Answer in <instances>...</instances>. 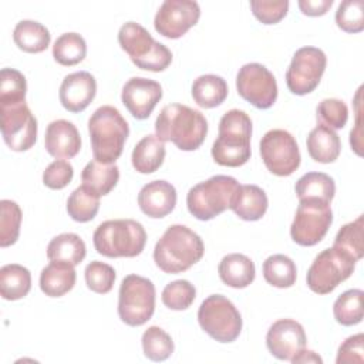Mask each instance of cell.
I'll list each match as a JSON object with an SVG mask.
<instances>
[{"instance_id": "obj_4", "label": "cell", "mask_w": 364, "mask_h": 364, "mask_svg": "<svg viewBox=\"0 0 364 364\" xmlns=\"http://www.w3.org/2000/svg\"><path fill=\"white\" fill-rule=\"evenodd\" d=\"M92 156L101 164H115L129 135V125L112 105L97 108L88 119Z\"/></svg>"}, {"instance_id": "obj_9", "label": "cell", "mask_w": 364, "mask_h": 364, "mask_svg": "<svg viewBox=\"0 0 364 364\" xmlns=\"http://www.w3.org/2000/svg\"><path fill=\"white\" fill-rule=\"evenodd\" d=\"M198 321L202 330L219 343H232L242 331L239 310L222 294H212L200 303Z\"/></svg>"}, {"instance_id": "obj_33", "label": "cell", "mask_w": 364, "mask_h": 364, "mask_svg": "<svg viewBox=\"0 0 364 364\" xmlns=\"http://www.w3.org/2000/svg\"><path fill=\"white\" fill-rule=\"evenodd\" d=\"M263 277L274 287L287 289L296 283L297 269L289 256L277 253L263 262Z\"/></svg>"}, {"instance_id": "obj_12", "label": "cell", "mask_w": 364, "mask_h": 364, "mask_svg": "<svg viewBox=\"0 0 364 364\" xmlns=\"http://www.w3.org/2000/svg\"><path fill=\"white\" fill-rule=\"evenodd\" d=\"M1 135L6 145L16 152L30 149L37 139V119L26 101L1 102Z\"/></svg>"}, {"instance_id": "obj_45", "label": "cell", "mask_w": 364, "mask_h": 364, "mask_svg": "<svg viewBox=\"0 0 364 364\" xmlns=\"http://www.w3.org/2000/svg\"><path fill=\"white\" fill-rule=\"evenodd\" d=\"M250 9L253 16L263 24H276L289 10L287 0H276V1H264V0H252Z\"/></svg>"}, {"instance_id": "obj_37", "label": "cell", "mask_w": 364, "mask_h": 364, "mask_svg": "<svg viewBox=\"0 0 364 364\" xmlns=\"http://www.w3.org/2000/svg\"><path fill=\"white\" fill-rule=\"evenodd\" d=\"M363 215H360L355 220L346 223L336 235L334 245L337 250L346 253L353 260L358 262L363 257Z\"/></svg>"}, {"instance_id": "obj_40", "label": "cell", "mask_w": 364, "mask_h": 364, "mask_svg": "<svg viewBox=\"0 0 364 364\" xmlns=\"http://www.w3.org/2000/svg\"><path fill=\"white\" fill-rule=\"evenodd\" d=\"M196 297L195 286L188 280H173L168 283L162 290V303L171 310H186L191 307Z\"/></svg>"}, {"instance_id": "obj_6", "label": "cell", "mask_w": 364, "mask_h": 364, "mask_svg": "<svg viewBox=\"0 0 364 364\" xmlns=\"http://www.w3.org/2000/svg\"><path fill=\"white\" fill-rule=\"evenodd\" d=\"M118 43L131 61L141 70L159 73L172 63L171 50L154 40L149 31L139 23L128 21L118 31Z\"/></svg>"}, {"instance_id": "obj_26", "label": "cell", "mask_w": 364, "mask_h": 364, "mask_svg": "<svg viewBox=\"0 0 364 364\" xmlns=\"http://www.w3.org/2000/svg\"><path fill=\"white\" fill-rule=\"evenodd\" d=\"M165 154V142L156 135L148 134L132 149V166L139 173H152L164 164Z\"/></svg>"}, {"instance_id": "obj_43", "label": "cell", "mask_w": 364, "mask_h": 364, "mask_svg": "<svg viewBox=\"0 0 364 364\" xmlns=\"http://www.w3.org/2000/svg\"><path fill=\"white\" fill-rule=\"evenodd\" d=\"M364 3L361 0H344L336 11V23L338 28L354 34L364 28Z\"/></svg>"}, {"instance_id": "obj_8", "label": "cell", "mask_w": 364, "mask_h": 364, "mask_svg": "<svg viewBox=\"0 0 364 364\" xmlns=\"http://www.w3.org/2000/svg\"><path fill=\"white\" fill-rule=\"evenodd\" d=\"M155 311V286L138 274H128L122 279L118 293V316L131 326L145 324Z\"/></svg>"}, {"instance_id": "obj_18", "label": "cell", "mask_w": 364, "mask_h": 364, "mask_svg": "<svg viewBox=\"0 0 364 364\" xmlns=\"http://www.w3.org/2000/svg\"><path fill=\"white\" fill-rule=\"evenodd\" d=\"M306 333L303 326L293 318L274 321L266 334V346L272 355L290 361L300 350L306 348Z\"/></svg>"}, {"instance_id": "obj_2", "label": "cell", "mask_w": 364, "mask_h": 364, "mask_svg": "<svg viewBox=\"0 0 364 364\" xmlns=\"http://www.w3.org/2000/svg\"><path fill=\"white\" fill-rule=\"evenodd\" d=\"M205 245L198 233L183 225H171L154 249L155 264L168 274L182 273L198 263Z\"/></svg>"}, {"instance_id": "obj_49", "label": "cell", "mask_w": 364, "mask_h": 364, "mask_svg": "<svg viewBox=\"0 0 364 364\" xmlns=\"http://www.w3.org/2000/svg\"><path fill=\"white\" fill-rule=\"evenodd\" d=\"M297 4L304 16L318 17L328 11L333 6V0H299Z\"/></svg>"}, {"instance_id": "obj_44", "label": "cell", "mask_w": 364, "mask_h": 364, "mask_svg": "<svg viewBox=\"0 0 364 364\" xmlns=\"http://www.w3.org/2000/svg\"><path fill=\"white\" fill-rule=\"evenodd\" d=\"M317 121L331 129H341L348 119V108L344 101L337 98H324L316 108Z\"/></svg>"}, {"instance_id": "obj_17", "label": "cell", "mask_w": 364, "mask_h": 364, "mask_svg": "<svg viewBox=\"0 0 364 364\" xmlns=\"http://www.w3.org/2000/svg\"><path fill=\"white\" fill-rule=\"evenodd\" d=\"M161 98V84L144 77L129 78L121 91V101L135 119H146Z\"/></svg>"}, {"instance_id": "obj_19", "label": "cell", "mask_w": 364, "mask_h": 364, "mask_svg": "<svg viewBox=\"0 0 364 364\" xmlns=\"http://www.w3.org/2000/svg\"><path fill=\"white\" fill-rule=\"evenodd\" d=\"M97 94V81L88 71H77L64 77L60 85V102L70 112L84 111Z\"/></svg>"}, {"instance_id": "obj_29", "label": "cell", "mask_w": 364, "mask_h": 364, "mask_svg": "<svg viewBox=\"0 0 364 364\" xmlns=\"http://www.w3.org/2000/svg\"><path fill=\"white\" fill-rule=\"evenodd\" d=\"M119 179V169L115 164H101L90 161L81 173L82 185L95 192L98 196L108 195Z\"/></svg>"}, {"instance_id": "obj_27", "label": "cell", "mask_w": 364, "mask_h": 364, "mask_svg": "<svg viewBox=\"0 0 364 364\" xmlns=\"http://www.w3.org/2000/svg\"><path fill=\"white\" fill-rule=\"evenodd\" d=\"M13 40L16 46L31 54L43 53L51 41V34L46 26L34 20H21L13 30Z\"/></svg>"}, {"instance_id": "obj_36", "label": "cell", "mask_w": 364, "mask_h": 364, "mask_svg": "<svg viewBox=\"0 0 364 364\" xmlns=\"http://www.w3.org/2000/svg\"><path fill=\"white\" fill-rule=\"evenodd\" d=\"M363 290L350 289L340 294L333 304V314L341 326H355L363 320Z\"/></svg>"}, {"instance_id": "obj_11", "label": "cell", "mask_w": 364, "mask_h": 364, "mask_svg": "<svg viewBox=\"0 0 364 364\" xmlns=\"http://www.w3.org/2000/svg\"><path fill=\"white\" fill-rule=\"evenodd\" d=\"M331 222L330 203L317 199H301L290 226V236L300 246H314L326 236Z\"/></svg>"}, {"instance_id": "obj_35", "label": "cell", "mask_w": 364, "mask_h": 364, "mask_svg": "<svg viewBox=\"0 0 364 364\" xmlns=\"http://www.w3.org/2000/svg\"><path fill=\"white\" fill-rule=\"evenodd\" d=\"M85 54L87 43L78 33H64L54 41L53 57L61 65H75L85 58Z\"/></svg>"}, {"instance_id": "obj_15", "label": "cell", "mask_w": 364, "mask_h": 364, "mask_svg": "<svg viewBox=\"0 0 364 364\" xmlns=\"http://www.w3.org/2000/svg\"><path fill=\"white\" fill-rule=\"evenodd\" d=\"M236 90L243 100L259 109L270 108L277 98L274 75L259 63H249L239 68Z\"/></svg>"}, {"instance_id": "obj_47", "label": "cell", "mask_w": 364, "mask_h": 364, "mask_svg": "<svg viewBox=\"0 0 364 364\" xmlns=\"http://www.w3.org/2000/svg\"><path fill=\"white\" fill-rule=\"evenodd\" d=\"M364 361V334L358 333L346 338L337 351V364H351Z\"/></svg>"}, {"instance_id": "obj_21", "label": "cell", "mask_w": 364, "mask_h": 364, "mask_svg": "<svg viewBox=\"0 0 364 364\" xmlns=\"http://www.w3.org/2000/svg\"><path fill=\"white\" fill-rule=\"evenodd\" d=\"M44 146L54 158H73L81 149V136L73 122L67 119H55L47 125Z\"/></svg>"}, {"instance_id": "obj_22", "label": "cell", "mask_w": 364, "mask_h": 364, "mask_svg": "<svg viewBox=\"0 0 364 364\" xmlns=\"http://www.w3.org/2000/svg\"><path fill=\"white\" fill-rule=\"evenodd\" d=\"M269 206L266 192L257 185H239L230 209L243 220L255 222L264 216Z\"/></svg>"}, {"instance_id": "obj_3", "label": "cell", "mask_w": 364, "mask_h": 364, "mask_svg": "<svg viewBox=\"0 0 364 364\" xmlns=\"http://www.w3.org/2000/svg\"><path fill=\"white\" fill-rule=\"evenodd\" d=\"M252 119L242 109L225 112L219 121L218 138L212 145V158L218 165L237 168L250 159Z\"/></svg>"}, {"instance_id": "obj_31", "label": "cell", "mask_w": 364, "mask_h": 364, "mask_svg": "<svg viewBox=\"0 0 364 364\" xmlns=\"http://www.w3.org/2000/svg\"><path fill=\"white\" fill-rule=\"evenodd\" d=\"M31 289V274L27 267L10 263L0 269V294L4 300H20Z\"/></svg>"}, {"instance_id": "obj_46", "label": "cell", "mask_w": 364, "mask_h": 364, "mask_svg": "<svg viewBox=\"0 0 364 364\" xmlns=\"http://www.w3.org/2000/svg\"><path fill=\"white\" fill-rule=\"evenodd\" d=\"M73 176V165L65 159H55L43 172V183L50 189H63L71 182Z\"/></svg>"}, {"instance_id": "obj_7", "label": "cell", "mask_w": 364, "mask_h": 364, "mask_svg": "<svg viewBox=\"0 0 364 364\" xmlns=\"http://www.w3.org/2000/svg\"><path fill=\"white\" fill-rule=\"evenodd\" d=\"M233 176L215 175L196 183L188 191L186 206L192 216L199 220H210L230 209V203L239 188Z\"/></svg>"}, {"instance_id": "obj_42", "label": "cell", "mask_w": 364, "mask_h": 364, "mask_svg": "<svg viewBox=\"0 0 364 364\" xmlns=\"http://www.w3.org/2000/svg\"><path fill=\"white\" fill-rule=\"evenodd\" d=\"M84 276L87 287L98 294L109 293L114 287V282L117 277L112 266L98 260H92L91 263L87 264Z\"/></svg>"}, {"instance_id": "obj_14", "label": "cell", "mask_w": 364, "mask_h": 364, "mask_svg": "<svg viewBox=\"0 0 364 364\" xmlns=\"http://www.w3.org/2000/svg\"><path fill=\"white\" fill-rule=\"evenodd\" d=\"M260 155L264 166L277 176L291 175L301 162L299 145L286 129H270L260 141Z\"/></svg>"}, {"instance_id": "obj_48", "label": "cell", "mask_w": 364, "mask_h": 364, "mask_svg": "<svg viewBox=\"0 0 364 364\" xmlns=\"http://www.w3.org/2000/svg\"><path fill=\"white\" fill-rule=\"evenodd\" d=\"M361 91L363 87H360L357 90L355 98H354V105H355V127L354 129H351L350 132V144H351V149H354V152L361 156Z\"/></svg>"}, {"instance_id": "obj_32", "label": "cell", "mask_w": 364, "mask_h": 364, "mask_svg": "<svg viewBox=\"0 0 364 364\" xmlns=\"http://www.w3.org/2000/svg\"><path fill=\"white\" fill-rule=\"evenodd\" d=\"M299 200L317 199L330 203L336 193L334 179L324 172H307L300 176L294 186Z\"/></svg>"}, {"instance_id": "obj_34", "label": "cell", "mask_w": 364, "mask_h": 364, "mask_svg": "<svg viewBox=\"0 0 364 364\" xmlns=\"http://www.w3.org/2000/svg\"><path fill=\"white\" fill-rule=\"evenodd\" d=\"M100 209V196L81 185L75 188L67 199V212L68 216L80 223L92 220Z\"/></svg>"}, {"instance_id": "obj_16", "label": "cell", "mask_w": 364, "mask_h": 364, "mask_svg": "<svg viewBox=\"0 0 364 364\" xmlns=\"http://www.w3.org/2000/svg\"><path fill=\"white\" fill-rule=\"evenodd\" d=\"M200 17V7L192 0H166L158 9L154 27L166 38H179L191 27H193Z\"/></svg>"}, {"instance_id": "obj_50", "label": "cell", "mask_w": 364, "mask_h": 364, "mask_svg": "<svg viewBox=\"0 0 364 364\" xmlns=\"http://www.w3.org/2000/svg\"><path fill=\"white\" fill-rule=\"evenodd\" d=\"M290 361L293 364H296V363H323V358L318 354H316L314 351L303 348Z\"/></svg>"}, {"instance_id": "obj_39", "label": "cell", "mask_w": 364, "mask_h": 364, "mask_svg": "<svg viewBox=\"0 0 364 364\" xmlns=\"http://www.w3.org/2000/svg\"><path fill=\"white\" fill-rule=\"evenodd\" d=\"M20 206L9 199L0 202V246L7 247L17 242L21 223Z\"/></svg>"}, {"instance_id": "obj_13", "label": "cell", "mask_w": 364, "mask_h": 364, "mask_svg": "<svg viewBox=\"0 0 364 364\" xmlns=\"http://www.w3.org/2000/svg\"><path fill=\"white\" fill-rule=\"evenodd\" d=\"M327 65V57L317 47H301L286 71V85L296 95L310 94L317 88Z\"/></svg>"}, {"instance_id": "obj_38", "label": "cell", "mask_w": 364, "mask_h": 364, "mask_svg": "<svg viewBox=\"0 0 364 364\" xmlns=\"http://www.w3.org/2000/svg\"><path fill=\"white\" fill-rule=\"evenodd\" d=\"M142 350L151 361H165L173 353V341L171 336L158 326L148 327L142 334Z\"/></svg>"}, {"instance_id": "obj_5", "label": "cell", "mask_w": 364, "mask_h": 364, "mask_svg": "<svg viewBox=\"0 0 364 364\" xmlns=\"http://www.w3.org/2000/svg\"><path fill=\"white\" fill-rule=\"evenodd\" d=\"M95 250L105 257H135L146 243L144 226L134 219H114L100 223L92 235Z\"/></svg>"}, {"instance_id": "obj_24", "label": "cell", "mask_w": 364, "mask_h": 364, "mask_svg": "<svg viewBox=\"0 0 364 364\" xmlns=\"http://www.w3.org/2000/svg\"><path fill=\"white\" fill-rule=\"evenodd\" d=\"M307 152L316 162L331 164L334 162L341 151L340 136L334 129L318 124L307 135Z\"/></svg>"}, {"instance_id": "obj_28", "label": "cell", "mask_w": 364, "mask_h": 364, "mask_svg": "<svg viewBox=\"0 0 364 364\" xmlns=\"http://www.w3.org/2000/svg\"><path fill=\"white\" fill-rule=\"evenodd\" d=\"M85 255V243L75 233H61L53 237L47 246V257L50 262H63L74 267L84 260Z\"/></svg>"}, {"instance_id": "obj_1", "label": "cell", "mask_w": 364, "mask_h": 364, "mask_svg": "<svg viewBox=\"0 0 364 364\" xmlns=\"http://www.w3.org/2000/svg\"><path fill=\"white\" fill-rule=\"evenodd\" d=\"M206 134L205 115L183 104L165 105L155 121V135L164 142H173L181 151L198 149Z\"/></svg>"}, {"instance_id": "obj_10", "label": "cell", "mask_w": 364, "mask_h": 364, "mask_svg": "<svg viewBox=\"0 0 364 364\" xmlns=\"http://www.w3.org/2000/svg\"><path fill=\"white\" fill-rule=\"evenodd\" d=\"M355 269V260L336 247L320 252L310 264L306 276L307 286L317 294L331 293L341 282L347 280Z\"/></svg>"}, {"instance_id": "obj_30", "label": "cell", "mask_w": 364, "mask_h": 364, "mask_svg": "<svg viewBox=\"0 0 364 364\" xmlns=\"http://www.w3.org/2000/svg\"><path fill=\"white\" fill-rule=\"evenodd\" d=\"M228 84L220 75L205 74L192 84V98L200 108H215L228 97Z\"/></svg>"}, {"instance_id": "obj_20", "label": "cell", "mask_w": 364, "mask_h": 364, "mask_svg": "<svg viewBox=\"0 0 364 364\" xmlns=\"http://www.w3.org/2000/svg\"><path fill=\"white\" fill-rule=\"evenodd\" d=\"M138 205L149 218H165L176 205V189L172 183L162 179L148 182L138 193Z\"/></svg>"}, {"instance_id": "obj_23", "label": "cell", "mask_w": 364, "mask_h": 364, "mask_svg": "<svg viewBox=\"0 0 364 364\" xmlns=\"http://www.w3.org/2000/svg\"><path fill=\"white\" fill-rule=\"evenodd\" d=\"M218 273L220 280L233 289L247 287L256 276L255 263L250 257L242 253H229L222 257Z\"/></svg>"}, {"instance_id": "obj_25", "label": "cell", "mask_w": 364, "mask_h": 364, "mask_svg": "<svg viewBox=\"0 0 364 364\" xmlns=\"http://www.w3.org/2000/svg\"><path fill=\"white\" fill-rule=\"evenodd\" d=\"M74 266L63 262H50L40 273V289L48 297H61L75 284Z\"/></svg>"}, {"instance_id": "obj_41", "label": "cell", "mask_w": 364, "mask_h": 364, "mask_svg": "<svg viewBox=\"0 0 364 364\" xmlns=\"http://www.w3.org/2000/svg\"><path fill=\"white\" fill-rule=\"evenodd\" d=\"M26 77L14 68H1L0 71V104L26 101Z\"/></svg>"}]
</instances>
